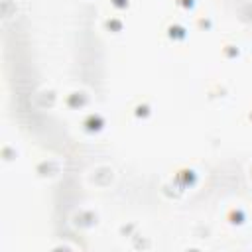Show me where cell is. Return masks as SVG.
<instances>
[{"instance_id":"10","label":"cell","mask_w":252,"mask_h":252,"mask_svg":"<svg viewBox=\"0 0 252 252\" xmlns=\"http://www.w3.org/2000/svg\"><path fill=\"white\" fill-rule=\"evenodd\" d=\"M219 53H220V59L224 63H234V61H240L242 59L244 49H242V45L236 39H226V41L220 43Z\"/></svg>"},{"instance_id":"16","label":"cell","mask_w":252,"mask_h":252,"mask_svg":"<svg viewBox=\"0 0 252 252\" xmlns=\"http://www.w3.org/2000/svg\"><path fill=\"white\" fill-rule=\"evenodd\" d=\"M244 116H246V122H248V124L252 126V104H250V106L246 108V114H244Z\"/></svg>"},{"instance_id":"2","label":"cell","mask_w":252,"mask_h":252,"mask_svg":"<svg viewBox=\"0 0 252 252\" xmlns=\"http://www.w3.org/2000/svg\"><path fill=\"white\" fill-rule=\"evenodd\" d=\"M93 106V94L85 87H71L61 94V108L67 114L79 116Z\"/></svg>"},{"instance_id":"5","label":"cell","mask_w":252,"mask_h":252,"mask_svg":"<svg viewBox=\"0 0 252 252\" xmlns=\"http://www.w3.org/2000/svg\"><path fill=\"white\" fill-rule=\"evenodd\" d=\"M128 116H130V120L134 124H142V126L144 124H150L154 120V116H156V104H154V100L148 98V96L136 98L130 104V108H128Z\"/></svg>"},{"instance_id":"11","label":"cell","mask_w":252,"mask_h":252,"mask_svg":"<svg viewBox=\"0 0 252 252\" xmlns=\"http://www.w3.org/2000/svg\"><path fill=\"white\" fill-rule=\"evenodd\" d=\"M195 18H193V28L197 30V32H203V33H209V32H213L215 30V18L211 16V14H193Z\"/></svg>"},{"instance_id":"12","label":"cell","mask_w":252,"mask_h":252,"mask_svg":"<svg viewBox=\"0 0 252 252\" xmlns=\"http://www.w3.org/2000/svg\"><path fill=\"white\" fill-rule=\"evenodd\" d=\"M0 154H2V161H4L6 165H10V163H14V161L20 158L22 150H20V146H18L16 142H4Z\"/></svg>"},{"instance_id":"13","label":"cell","mask_w":252,"mask_h":252,"mask_svg":"<svg viewBox=\"0 0 252 252\" xmlns=\"http://www.w3.org/2000/svg\"><path fill=\"white\" fill-rule=\"evenodd\" d=\"M171 2L179 16H193L197 12V4H199V0H171Z\"/></svg>"},{"instance_id":"7","label":"cell","mask_w":252,"mask_h":252,"mask_svg":"<svg viewBox=\"0 0 252 252\" xmlns=\"http://www.w3.org/2000/svg\"><path fill=\"white\" fill-rule=\"evenodd\" d=\"M100 30L110 35V37H120L124 35V32L128 30V22H126V14H118V12H110L104 14L100 18Z\"/></svg>"},{"instance_id":"6","label":"cell","mask_w":252,"mask_h":252,"mask_svg":"<svg viewBox=\"0 0 252 252\" xmlns=\"http://www.w3.org/2000/svg\"><path fill=\"white\" fill-rule=\"evenodd\" d=\"M163 35L169 43L173 45H183L189 37H191V32H189V26L183 18H171L165 26H163Z\"/></svg>"},{"instance_id":"4","label":"cell","mask_w":252,"mask_h":252,"mask_svg":"<svg viewBox=\"0 0 252 252\" xmlns=\"http://www.w3.org/2000/svg\"><path fill=\"white\" fill-rule=\"evenodd\" d=\"M220 219L228 228L238 230V228H244L250 222V211H248V207L244 203H228L222 209Z\"/></svg>"},{"instance_id":"3","label":"cell","mask_w":252,"mask_h":252,"mask_svg":"<svg viewBox=\"0 0 252 252\" xmlns=\"http://www.w3.org/2000/svg\"><path fill=\"white\" fill-rule=\"evenodd\" d=\"M169 181L175 185L177 191L187 193V191H193V189L201 183V171H199L195 165L183 163V165H179V167H175V169L171 171Z\"/></svg>"},{"instance_id":"14","label":"cell","mask_w":252,"mask_h":252,"mask_svg":"<svg viewBox=\"0 0 252 252\" xmlns=\"http://www.w3.org/2000/svg\"><path fill=\"white\" fill-rule=\"evenodd\" d=\"M138 230H140V224H138V222H134V220H124V222L118 226V236L132 238V236H138Z\"/></svg>"},{"instance_id":"9","label":"cell","mask_w":252,"mask_h":252,"mask_svg":"<svg viewBox=\"0 0 252 252\" xmlns=\"http://www.w3.org/2000/svg\"><path fill=\"white\" fill-rule=\"evenodd\" d=\"M33 171H35V177H39L43 181H51V179H55L59 175L61 161L55 159V158H41V159L35 161Z\"/></svg>"},{"instance_id":"8","label":"cell","mask_w":252,"mask_h":252,"mask_svg":"<svg viewBox=\"0 0 252 252\" xmlns=\"http://www.w3.org/2000/svg\"><path fill=\"white\" fill-rule=\"evenodd\" d=\"M73 226L77 230H93L100 224V213L94 207H81L73 213Z\"/></svg>"},{"instance_id":"1","label":"cell","mask_w":252,"mask_h":252,"mask_svg":"<svg viewBox=\"0 0 252 252\" xmlns=\"http://www.w3.org/2000/svg\"><path fill=\"white\" fill-rule=\"evenodd\" d=\"M77 124L85 138H100L108 130V114L100 108L91 106L89 110L77 116Z\"/></svg>"},{"instance_id":"17","label":"cell","mask_w":252,"mask_h":252,"mask_svg":"<svg viewBox=\"0 0 252 252\" xmlns=\"http://www.w3.org/2000/svg\"><path fill=\"white\" fill-rule=\"evenodd\" d=\"M246 177H248V181L252 183V161L246 165Z\"/></svg>"},{"instance_id":"15","label":"cell","mask_w":252,"mask_h":252,"mask_svg":"<svg viewBox=\"0 0 252 252\" xmlns=\"http://www.w3.org/2000/svg\"><path fill=\"white\" fill-rule=\"evenodd\" d=\"M110 12H118V14H126L132 6V0H104Z\"/></svg>"}]
</instances>
